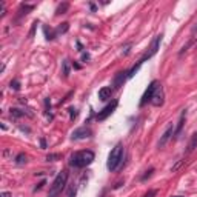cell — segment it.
I'll list each match as a JSON object with an SVG mask.
<instances>
[{
	"mask_svg": "<svg viewBox=\"0 0 197 197\" xmlns=\"http://www.w3.org/2000/svg\"><path fill=\"white\" fill-rule=\"evenodd\" d=\"M96 159V154L90 151V149H83V151H75L72 153L71 157H70V166L72 168H86L90 166L91 163Z\"/></svg>",
	"mask_w": 197,
	"mask_h": 197,
	"instance_id": "cell-1",
	"label": "cell"
},
{
	"mask_svg": "<svg viewBox=\"0 0 197 197\" xmlns=\"http://www.w3.org/2000/svg\"><path fill=\"white\" fill-rule=\"evenodd\" d=\"M123 154H125V151H123V145L122 143H117L111 149V153L108 156V162H106V168L111 173H114V171H117L120 168L122 160H123Z\"/></svg>",
	"mask_w": 197,
	"mask_h": 197,
	"instance_id": "cell-2",
	"label": "cell"
},
{
	"mask_svg": "<svg viewBox=\"0 0 197 197\" xmlns=\"http://www.w3.org/2000/svg\"><path fill=\"white\" fill-rule=\"evenodd\" d=\"M68 171L66 169H63V171H60L59 174H57V177L54 179V182L51 183V186H49V193H48V197H59L62 194V191L65 189V186H66V183H68Z\"/></svg>",
	"mask_w": 197,
	"mask_h": 197,
	"instance_id": "cell-3",
	"label": "cell"
},
{
	"mask_svg": "<svg viewBox=\"0 0 197 197\" xmlns=\"http://www.w3.org/2000/svg\"><path fill=\"white\" fill-rule=\"evenodd\" d=\"M160 86V83L157 82V80H153L151 83H149V86L146 88V91H145L143 97H142V100H140V103H139V106L142 108L145 106L146 103H151V100H153V97H154V94H156V91H157V88Z\"/></svg>",
	"mask_w": 197,
	"mask_h": 197,
	"instance_id": "cell-4",
	"label": "cell"
},
{
	"mask_svg": "<svg viewBox=\"0 0 197 197\" xmlns=\"http://www.w3.org/2000/svg\"><path fill=\"white\" fill-rule=\"evenodd\" d=\"M119 105V100H112L111 103H108L106 106H103L99 112H97V116H96V120L97 122H103V120H106L108 117L116 111V108Z\"/></svg>",
	"mask_w": 197,
	"mask_h": 197,
	"instance_id": "cell-5",
	"label": "cell"
},
{
	"mask_svg": "<svg viewBox=\"0 0 197 197\" xmlns=\"http://www.w3.org/2000/svg\"><path fill=\"white\" fill-rule=\"evenodd\" d=\"M162 37H163V34H159V36H156V37H154V40L151 42V46H149V51H148V53H146V54L143 55V57L140 59V60H142L143 63L146 62V60H148V59H151V57H153L154 54H156L157 51H159V48H160V43H162Z\"/></svg>",
	"mask_w": 197,
	"mask_h": 197,
	"instance_id": "cell-6",
	"label": "cell"
},
{
	"mask_svg": "<svg viewBox=\"0 0 197 197\" xmlns=\"http://www.w3.org/2000/svg\"><path fill=\"white\" fill-rule=\"evenodd\" d=\"M91 129L90 128H86V126H82V128H77V129H74L71 134V139L72 140H83V139H88L91 137Z\"/></svg>",
	"mask_w": 197,
	"mask_h": 197,
	"instance_id": "cell-7",
	"label": "cell"
},
{
	"mask_svg": "<svg viewBox=\"0 0 197 197\" xmlns=\"http://www.w3.org/2000/svg\"><path fill=\"white\" fill-rule=\"evenodd\" d=\"M174 131H176V128H174V125H169L166 129H165V132L162 134V137H160V140H159V143H157V146L159 148H163L165 145L168 143V140L174 136Z\"/></svg>",
	"mask_w": 197,
	"mask_h": 197,
	"instance_id": "cell-8",
	"label": "cell"
},
{
	"mask_svg": "<svg viewBox=\"0 0 197 197\" xmlns=\"http://www.w3.org/2000/svg\"><path fill=\"white\" fill-rule=\"evenodd\" d=\"M126 79H129V77H128V71H119L114 75V79H112V86H114L116 90H119L120 86H123Z\"/></svg>",
	"mask_w": 197,
	"mask_h": 197,
	"instance_id": "cell-9",
	"label": "cell"
},
{
	"mask_svg": "<svg viewBox=\"0 0 197 197\" xmlns=\"http://www.w3.org/2000/svg\"><path fill=\"white\" fill-rule=\"evenodd\" d=\"M163 103H165V94H163V90H162V85H160L157 88V91H156L153 100H151V105L159 108V106H163Z\"/></svg>",
	"mask_w": 197,
	"mask_h": 197,
	"instance_id": "cell-10",
	"label": "cell"
},
{
	"mask_svg": "<svg viewBox=\"0 0 197 197\" xmlns=\"http://www.w3.org/2000/svg\"><path fill=\"white\" fill-rule=\"evenodd\" d=\"M111 96H112V88L111 86H103V88L99 90V99L100 100H108V99H111Z\"/></svg>",
	"mask_w": 197,
	"mask_h": 197,
	"instance_id": "cell-11",
	"label": "cell"
},
{
	"mask_svg": "<svg viewBox=\"0 0 197 197\" xmlns=\"http://www.w3.org/2000/svg\"><path fill=\"white\" fill-rule=\"evenodd\" d=\"M185 117H186V111H183L182 114H180V119H179V123L176 126V131H174V139H177L180 136V132H182V129H183V125H185Z\"/></svg>",
	"mask_w": 197,
	"mask_h": 197,
	"instance_id": "cell-12",
	"label": "cell"
},
{
	"mask_svg": "<svg viewBox=\"0 0 197 197\" xmlns=\"http://www.w3.org/2000/svg\"><path fill=\"white\" fill-rule=\"evenodd\" d=\"M43 33H45V39H46V40H54V39L57 37L55 29H51V28H48V26H43Z\"/></svg>",
	"mask_w": 197,
	"mask_h": 197,
	"instance_id": "cell-13",
	"label": "cell"
},
{
	"mask_svg": "<svg viewBox=\"0 0 197 197\" xmlns=\"http://www.w3.org/2000/svg\"><path fill=\"white\" fill-rule=\"evenodd\" d=\"M196 148H197V131L191 136V140H189V143H188V149H186V153H193Z\"/></svg>",
	"mask_w": 197,
	"mask_h": 197,
	"instance_id": "cell-14",
	"label": "cell"
},
{
	"mask_svg": "<svg viewBox=\"0 0 197 197\" xmlns=\"http://www.w3.org/2000/svg\"><path fill=\"white\" fill-rule=\"evenodd\" d=\"M68 9H70V3L63 2V3H60V5L57 6L55 14H57V16H60V14H66V11H68Z\"/></svg>",
	"mask_w": 197,
	"mask_h": 197,
	"instance_id": "cell-15",
	"label": "cell"
},
{
	"mask_svg": "<svg viewBox=\"0 0 197 197\" xmlns=\"http://www.w3.org/2000/svg\"><path fill=\"white\" fill-rule=\"evenodd\" d=\"M68 29H70V23H68V22H63V23H60V25L55 28V33H57V36H59V34H65Z\"/></svg>",
	"mask_w": 197,
	"mask_h": 197,
	"instance_id": "cell-16",
	"label": "cell"
},
{
	"mask_svg": "<svg viewBox=\"0 0 197 197\" xmlns=\"http://www.w3.org/2000/svg\"><path fill=\"white\" fill-rule=\"evenodd\" d=\"M34 9V5H20V9H18V16H26L29 11Z\"/></svg>",
	"mask_w": 197,
	"mask_h": 197,
	"instance_id": "cell-17",
	"label": "cell"
},
{
	"mask_svg": "<svg viewBox=\"0 0 197 197\" xmlns=\"http://www.w3.org/2000/svg\"><path fill=\"white\" fill-rule=\"evenodd\" d=\"M9 114H11L14 119H20V117H23L26 112L22 111V109H17V108H11V109H9Z\"/></svg>",
	"mask_w": 197,
	"mask_h": 197,
	"instance_id": "cell-18",
	"label": "cell"
},
{
	"mask_svg": "<svg viewBox=\"0 0 197 197\" xmlns=\"http://www.w3.org/2000/svg\"><path fill=\"white\" fill-rule=\"evenodd\" d=\"M26 162H28V157L25 153H18L16 156V165H25Z\"/></svg>",
	"mask_w": 197,
	"mask_h": 197,
	"instance_id": "cell-19",
	"label": "cell"
},
{
	"mask_svg": "<svg viewBox=\"0 0 197 197\" xmlns=\"http://www.w3.org/2000/svg\"><path fill=\"white\" fill-rule=\"evenodd\" d=\"M62 68H63V71H62L63 77H68L70 75V60H63L62 62Z\"/></svg>",
	"mask_w": 197,
	"mask_h": 197,
	"instance_id": "cell-20",
	"label": "cell"
},
{
	"mask_svg": "<svg viewBox=\"0 0 197 197\" xmlns=\"http://www.w3.org/2000/svg\"><path fill=\"white\" fill-rule=\"evenodd\" d=\"M20 86H22V85H20V80H18V79H13V80L9 82V88L13 91H20Z\"/></svg>",
	"mask_w": 197,
	"mask_h": 197,
	"instance_id": "cell-21",
	"label": "cell"
},
{
	"mask_svg": "<svg viewBox=\"0 0 197 197\" xmlns=\"http://www.w3.org/2000/svg\"><path fill=\"white\" fill-rule=\"evenodd\" d=\"M62 159V154H48L46 156V162H57V160H60Z\"/></svg>",
	"mask_w": 197,
	"mask_h": 197,
	"instance_id": "cell-22",
	"label": "cell"
},
{
	"mask_svg": "<svg viewBox=\"0 0 197 197\" xmlns=\"http://www.w3.org/2000/svg\"><path fill=\"white\" fill-rule=\"evenodd\" d=\"M193 43H194V39H191V40H189V42H188V43H186V45H185V46H183V48L180 49L179 55H183V54H185V53H186V51H188V48H189V46H191Z\"/></svg>",
	"mask_w": 197,
	"mask_h": 197,
	"instance_id": "cell-23",
	"label": "cell"
},
{
	"mask_svg": "<svg viewBox=\"0 0 197 197\" xmlns=\"http://www.w3.org/2000/svg\"><path fill=\"white\" fill-rule=\"evenodd\" d=\"M153 173H154V168H149V169H148V171H146V173H145L143 176H142V182H145V180L148 179V177H151V174H153Z\"/></svg>",
	"mask_w": 197,
	"mask_h": 197,
	"instance_id": "cell-24",
	"label": "cell"
},
{
	"mask_svg": "<svg viewBox=\"0 0 197 197\" xmlns=\"http://www.w3.org/2000/svg\"><path fill=\"white\" fill-rule=\"evenodd\" d=\"M68 111H70V114H71V120L72 119H75V117H77V116H79V111H77V109H75V108H70V109H68Z\"/></svg>",
	"mask_w": 197,
	"mask_h": 197,
	"instance_id": "cell-25",
	"label": "cell"
},
{
	"mask_svg": "<svg viewBox=\"0 0 197 197\" xmlns=\"http://www.w3.org/2000/svg\"><path fill=\"white\" fill-rule=\"evenodd\" d=\"M156 196H157V189H149L143 197H156Z\"/></svg>",
	"mask_w": 197,
	"mask_h": 197,
	"instance_id": "cell-26",
	"label": "cell"
},
{
	"mask_svg": "<svg viewBox=\"0 0 197 197\" xmlns=\"http://www.w3.org/2000/svg\"><path fill=\"white\" fill-rule=\"evenodd\" d=\"M37 25H39V22H34V23H33V26H31V31H29V37H33V36H34V33H36Z\"/></svg>",
	"mask_w": 197,
	"mask_h": 197,
	"instance_id": "cell-27",
	"label": "cell"
},
{
	"mask_svg": "<svg viewBox=\"0 0 197 197\" xmlns=\"http://www.w3.org/2000/svg\"><path fill=\"white\" fill-rule=\"evenodd\" d=\"M90 59H91V55H90L88 53H82V60H83L85 63H86V62H88Z\"/></svg>",
	"mask_w": 197,
	"mask_h": 197,
	"instance_id": "cell-28",
	"label": "cell"
},
{
	"mask_svg": "<svg viewBox=\"0 0 197 197\" xmlns=\"http://www.w3.org/2000/svg\"><path fill=\"white\" fill-rule=\"evenodd\" d=\"M45 106H46V111H49V109H51V100H49L48 97L45 99Z\"/></svg>",
	"mask_w": 197,
	"mask_h": 197,
	"instance_id": "cell-29",
	"label": "cell"
},
{
	"mask_svg": "<svg viewBox=\"0 0 197 197\" xmlns=\"http://www.w3.org/2000/svg\"><path fill=\"white\" fill-rule=\"evenodd\" d=\"M68 197H75V188H70V191H68Z\"/></svg>",
	"mask_w": 197,
	"mask_h": 197,
	"instance_id": "cell-30",
	"label": "cell"
},
{
	"mask_svg": "<svg viewBox=\"0 0 197 197\" xmlns=\"http://www.w3.org/2000/svg\"><path fill=\"white\" fill-rule=\"evenodd\" d=\"M43 185H45V180H42V182H40V183L37 185L36 188H34V191H39V189H42V188H43Z\"/></svg>",
	"mask_w": 197,
	"mask_h": 197,
	"instance_id": "cell-31",
	"label": "cell"
},
{
	"mask_svg": "<svg viewBox=\"0 0 197 197\" xmlns=\"http://www.w3.org/2000/svg\"><path fill=\"white\" fill-rule=\"evenodd\" d=\"M180 165H182V160H179V162H177V163H176V165H174V166H173V168H171V171H173V173H174V171H176V169H177V168H179Z\"/></svg>",
	"mask_w": 197,
	"mask_h": 197,
	"instance_id": "cell-32",
	"label": "cell"
},
{
	"mask_svg": "<svg viewBox=\"0 0 197 197\" xmlns=\"http://www.w3.org/2000/svg\"><path fill=\"white\" fill-rule=\"evenodd\" d=\"M72 68H74V70H80L82 66H80V65H79L77 62H72Z\"/></svg>",
	"mask_w": 197,
	"mask_h": 197,
	"instance_id": "cell-33",
	"label": "cell"
},
{
	"mask_svg": "<svg viewBox=\"0 0 197 197\" xmlns=\"http://www.w3.org/2000/svg\"><path fill=\"white\" fill-rule=\"evenodd\" d=\"M2 197H11V193H9V191H5V193H2Z\"/></svg>",
	"mask_w": 197,
	"mask_h": 197,
	"instance_id": "cell-34",
	"label": "cell"
},
{
	"mask_svg": "<svg viewBox=\"0 0 197 197\" xmlns=\"http://www.w3.org/2000/svg\"><path fill=\"white\" fill-rule=\"evenodd\" d=\"M40 145H42V148H46V143H45V139H40Z\"/></svg>",
	"mask_w": 197,
	"mask_h": 197,
	"instance_id": "cell-35",
	"label": "cell"
},
{
	"mask_svg": "<svg viewBox=\"0 0 197 197\" xmlns=\"http://www.w3.org/2000/svg\"><path fill=\"white\" fill-rule=\"evenodd\" d=\"M90 8H91V11H96L97 8H96V5L94 3H90Z\"/></svg>",
	"mask_w": 197,
	"mask_h": 197,
	"instance_id": "cell-36",
	"label": "cell"
},
{
	"mask_svg": "<svg viewBox=\"0 0 197 197\" xmlns=\"http://www.w3.org/2000/svg\"><path fill=\"white\" fill-rule=\"evenodd\" d=\"M191 31H193V34H194V33H196V31H197V23H196V25H194V26H193V29H191Z\"/></svg>",
	"mask_w": 197,
	"mask_h": 197,
	"instance_id": "cell-37",
	"label": "cell"
},
{
	"mask_svg": "<svg viewBox=\"0 0 197 197\" xmlns=\"http://www.w3.org/2000/svg\"><path fill=\"white\" fill-rule=\"evenodd\" d=\"M174 197H180V196H174Z\"/></svg>",
	"mask_w": 197,
	"mask_h": 197,
	"instance_id": "cell-38",
	"label": "cell"
},
{
	"mask_svg": "<svg viewBox=\"0 0 197 197\" xmlns=\"http://www.w3.org/2000/svg\"><path fill=\"white\" fill-rule=\"evenodd\" d=\"M102 197H105V196H102Z\"/></svg>",
	"mask_w": 197,
	"mask_h": 197,
	"instance_id": "cell-39",
	"label": "cell"
}]
</instances>
